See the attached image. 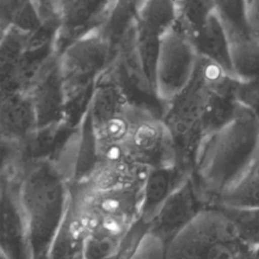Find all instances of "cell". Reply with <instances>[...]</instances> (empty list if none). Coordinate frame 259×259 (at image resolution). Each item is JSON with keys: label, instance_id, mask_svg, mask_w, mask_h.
I'll return each instance as SVG.
<instances>
[{"label": "cell", "instance_id": "cell-1", "mask_svg": "<svg viewBox=\"0 0 259 259\" xmlns=\"http://www.w3.org/2000/svg\"><path fill=\"white\" fill-rule=\"evenodd\" d=\"M1 175L14 182L26 225L29 258H48L71 204L70 179L49 157L23 160Z\"/></svg>", "mask_w": 259, "mask_h": 259}, {"label": "cell", "instance_id": "cell-2", "mask_svg": "<svg viewBox=\"0 0 259 259\" xmlns=\"http://www.w3.org/2000/svg\"><path fill=\"white\" fill-rule=\"evenodd\" d=\"M230 75L219 65L199 55L195 72L188 84L161 110L171 132L179 163L192 169L193 156L201 141L200 123L214 88Z\"/></svg>", "mask_w": 259, "mask_h": 259}, {"label": "cell", "instance_id": "cell-3", "mask_svg": "<svg viewBox=\"0 0 259 259\" xmlns=\"http://www.w3.org/2000/svg\"><path fill=\"white\" fill-rule=\"evenodd\" d=\"M114 53L96 28L70 42L58 56L66 100L67 120L76 125L100 77L113 65Z\"/></svg>", "mask_w": 259, "mask_h": 259}, {"label": "cell", "instance_id": "cell-4", "mask_svg": "<svg viewBox=\"0 0 259 259\" xmlns=\"http://www.w3.org/2000/svg\"><path fill=\"white\" fill-rule=\"evenodd\" d=\"M248 257V247L238 228L218 205L202 207L170 241L166 258H237Z\"/></svg>", "mask_w": 259, "mask_h": 259}, {"label": "cell", "instance_id": "cell-5", "mask_svg": "<svg viewBox=\"0 0 259 259\" xmlns=\"http://www.w3.org/2000/svg\"><path fill=\"white\" fill-rule=\"evenodd\" d=\"M123 159L145 168L179 163L174 138L161 113L135 100L131 106V126L123 145Z\"/></svg>", "mask_w": 259, "mask_h": 259}, {"label": "cell", "instance_id": "cell-6", "mask_svg": "<svg viewBox=\"0 0 259 259\" xmlns=\"http://www.w3.org/2000/svg\"><path fill=\"white\" fill-rule=\"evenodd\" d=\"M198 60L199 54L190 36L177 23L162 35L154 79L161 108L188 84Z\"/></svg>", "mask_w": 259, "mask_h": 259}, {"label": "cell", "instance_id": "cell-7", "mask_svg": "<svg viewBox=\"0 0 259 259\" xmlns=\"http://www.w3.org/2000/svg\"><path fill=\"white\" fill-rule=\"evenodd\" d=\"M207 204L189 172L173 189L149 223V229L159 235L167 247L175 235Z\"/></svg>", "mask_w": 259, "mask_h": 259}, {"label": "cell", "instance_id": "cell-8", "mask_svg": "<svg viewBox=\"0 0 259 259\" xmlns=\"http://www.w3.org/2000/svg\"><path fill=\"white\" fill-rule=\"evenodd\" d=\"M178 20V0H144L138 16L136 36L148 74H154L162 35Z\"/></svg>", "mask_w": 259, "mask_h": 259}, {"label": "cell", "instance_id": "cell-9", "mask_svg": "<svg viewBox=\"0 0 259 259\" xmlns=\"http://www.w3.org/2000/svg\"><path fill=\"white\" fill-rule=\"evenodd\" d=\"M58 56L55 53L48 59L26 89L32 98L37 126L67 120V100Z\"/></svg>", "mask_w": 259, "mask_h": 259}, {"label": "cell", "instance_id": "cell-10", "mask_svg": "<svg viewBox=\"0 0 259 259\" xmlns=\"http://www.w3.org/2000/svg\"><path fill=\"white\" fill-rule=\"evenodd\" d=\"M2 227L0 254L4 258H29L27 231L13 180L1 175Z\"/></svg>", "mask_w": 259, "mask_h": 259}, {"label": "cell", "instance_id": "cell-11", "mask_svg": "<svg viewBox=\"0 0 259 259\" xmlns=\"http://www.w3.org/2000/svg\"><path fill=\"white\" fill-rule=\"evenodd\" d=\"M37 127L36 114L28 90L1 93V142L20 146Z\"/></svg>", "mask_w": 259, "mask_h": 259}, {"label": "cell", "instance_id": "cell-12", "mask_svg": "<svg viewBox=\"0 0 259 259\" xmlns=\"http://www.w3.org/2000/svg\"><path fill=\"white\" fill-rule=\"evenodd\" d=\"M192 172L180 163L150 167L143 182L140 218L147 224L154 218L162 203L179 182Z\"/></svg>", "mask_w": 259, "mask_h": 259}, {"label": "cell", "instance_id": "cell-13", "mask_svg": "<svg viewBox=\"0 0 259 259\" xmlns=\"http://www.w3.org/2000/svg\"><path fill=\"white\" fill-rule=\"evenodd\" d=\"M190 38L200 56L212 61L228 74L235 76L231 59L230 39L215 10Z\"/></svg>", "mask_w": 259, "mask_h": 259}, {"label": "cell", "instance_id": "cell-14", "mask_svg": "<svg viewBox=\"0 0 259 259\" xmlns=\"http://www.w3.org/2000/svg\"><path fill=\"white\" fill-rule=\"evenodd\" d=\"M143 2L144 0H113L104 20L98 27L102 36L110 45L114 56L121 44L136 31Z\"/></svg>", "mask_w": 259, "mask_h": 259}, {"label": "cell", "instance_id": "cell-15", "mask_svg": "<svg viewBox=\"0 0 259 259\" xmlns=\"http://www.w3.org/2000/svg\"><path fill=\"white\" fill-rule=\"evenodd\" d=\"M32 33L8 25L1 29L0 78L1 93L12 91L17 71L28 50Z\"/></svg>", "mask_w": 259, "mask_h": 259}, {"label": "cell", "instance_id": "cell-16", "mask_svg": "<svg viewBox=\"0 0 259 259\" xmlns=\"http://www.w3.org/2000/svg\"><path fill=\"white\" fill-rule=\"evenodd\" d=\"M215 205L232 207L259 206V164L238 172L217 198ZM213 204V205H214Z\"/></svg>", "mask_w": 259, "mask_h": 259}, {"label": "cell", "instance_id": "cell-17", "mask_svg": "<svg viewBox=\"0 0 259 259\" xmlns=\"http://www.w3.org/2000/svg\"><path fill=\"white\" fill-rule=\"evenodd\" d=\"M85 230L72 211L71 204L55 236L48 258H82Z\"/></svg>", "mask_w": 259, "mask_h": 259}, {"label": "cell", "instance_id": "cell-18", "mask_svg": "<svg viewBox=\"0 0 259 259\" xmlns=\"http://www.w3.org/2000/svg\"><path fill=\"white\" fill-rule=\"evenodd\" d=\"M234 75L242 79H259V44L251 36L230 40Z\"/></svg>", "mask_w": 259, "mask_h": 259}, {"label": "cell", "instance_id": "cell-19", "mask_svg": "<svg viewBox=\"0 0 259 259\" xmlns=\"http://www.w3.org/2000/svg\"><path fill=\"white\" fill-rule=\"evenodd\" d=\"M214 8L230 40L250 36L246 24L247 0H214Z\"/></svg>", "mask_w": 259, "mask_h": 259}, {"label": "cell", "instance_id": "cell-20", "mask_svg": "<svg viewBox=\"0 0 259 259\" xmlns=\"http://www.w3.org/2000/svg\"><path fill=\"white\" fill-rule=\"evenodd\" d=\"M214 10V0H178L177 24L191 36Z\"/></svg>", "mask_w": 259, "mask_h": 259}, {"label": "cell", "instance_id": "cell-21", "mask_svg": "<svg viewBox=\"0 0 259 259\" xmlns=\"http://www.w3.org/2000/svg\"><path fill=\"white\" fill-rule=\"evenodd\" d=\"M215 205V204H214ZM236 224L241 241L250 249L259 245V206L256 207H232L218 205ZM249 253V252H248Z\"/></svg>", "mask_w": 259, "mask_h": 259}, {"label": "cell", "instance_id": "cell-22", "mask_svg": "<svg viewBox=\"0 0 259 259\" xmlns=\"http://www.w3.org/2000/svg\"><path fill=\"white\" fill-rule=\"evenodd\" d=\"M167 243L156 233L148 229L141 237L131 258H166Z\"/></svg>", "mask_w": 259, "mask_h": 259}, {"label": "cell", "instance_id": "cell-23", "mask_svg": "<svg viewBox=\"0 0 259 259\" xmlns=\"http://www.w3.org/2000/svg\"><path fill=\"white\" fill-rule=\"evenodd\" d=\"M233 95L240 107L259 109V79L236 78Z\"/></svg>", "mask_w": 259, "mask_h": 259}, {"label": "cell", "instance_id": "cell-24", "mask_svg": "<svg viewBox=\"0 0 259 259\" xmlns=\"http://www.w3.org/2000/svg\"><path fill=\"white\" fill-rule=\"evenodd\" d=\"M246 24L249 35L259 44V0H247Z\"/></svg>", "mask_w": 259, "mask_h": 259}, {"label": "cell", "instance_id": "cell-25", "mask_svg": "<svg viewBox=\"0 0 259 259\" xmlns=\"http://www.w3.org/2000/svg\"><path fill=\"white\" fill-rule=\"evenodd\" d=\"M29 0H1V29L6 27L13 14Z\"/></svg>", "mask_w": 259, "mask_h": 259}]
</instances>
